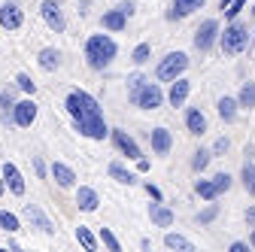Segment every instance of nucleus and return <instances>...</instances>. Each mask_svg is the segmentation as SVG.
<instances>
[{
    "instance_id": "obj_1",
    "label": "nucleus",
    "mask_w": 255,
    "mask_h": 252,
    "mask_svg": "<svg viewBox=\"0 0 255 252\" xmlns=\"http://www.w3.org/2000/svg\"><path fill=\"white\" fill-rule=\"evenodd\" d=\"M85 64H88V70H94V73H104V70H110L113 67V61H116V55H119V46H116V40L110 37V30L107 34H91L88 40H85Z\"/></svg>"
},
{
    "instance_id": "obj_2",
    "label": "nucleus",
    "mask_w": 255,
    "mask_h": 252,
    "mask_svg": "<svg viewBox=\"0 0 255 252\" xmlns=\"http://www.w3.org/2000/svg\"><path fill=\"white\" fill-rule=\"evenodd\" d=\"M249 40H252L249 24H246V21H240V18H234V21H228V24H225V30L219 34V49L225 52L228 58H237V55L249 46Z\"/></svg>"
},
{
    "instance_id": "obj_3",
    "label": "nucleus",
    "mask_w": 255,
    "mask_h": 252,
    "mask_svg": "<svg viewBox=\"0 0 255 252\" xmlns=\"http://www.w3.org/2000/svg\"><path fill=\"white\" fill-rule=\"evenodd\" d=\"M64 110L70 113V119H73V122L88 119V116H101V113H104V110H101V104L94 101L88 91H82V88L67 91V98H64Z\"/></svg>"
},
{
    "instance_id": "obj_4",
    "label": "nucleus",
    "mask_w": 255,
    "mask_h": 252,
    "mask_svg": "<svg viewBox=\"0 0 255 252\" xmlns=\"http://www.w3.org/2000/svg\"><path fill=\"white\" fill-rule=\"evenodd\" d=\"M185 70H188V55L185 52H167L155 67V79L158 82H173V79L185 76Z\"/></svg>"
},
{
    "instance_id": "obj_5",
    "label": "nucleus",
    "mask_w": 255,
    "mask_h": 252,
    "mask_svg": "<svg viewBox=\"0 0 255 252\" xmlns=\"http://www.w3.org/2000/svg\"><path fill=\"white\" fill-rule=\"evenodd\" d=\"M128 101H131L134 107H140V110H161L164 107V101H167V94H164V88L158 85V82H146L140 91H134V94H128Z\"/></svg>"
},
{
    "instance_id": "obj_6",
    "label": "nucleus",
    "mask_w": 255,
    "mask_h": 252,
    "mask_svg": "<svg viewBox=\"0 0 255 252\" xmlns=\"http://www.w3.org/2000/svg\"><path fill=\"white\" fill-rule=\"evenodd\" d=\"M219 34H222V24H219V18H204L201 21V27L195 30V49L198 52H213L216 46H219Z\"/></svg>"
},
{
    "instance_id": "obj_7",
    "label": "nucleus",
    "mask_w": 255,
    "mask_h": 252,
    "mask_svg": "<svg viewBox=\"0 0 255 252\" xmlns=\"http://www.w3.org/2000/svg\"><path fill=\"white\" fill-rule=\"evenodd\" d=\"M37 116H40L37 101L30 98V94H24V98L15 101V107H12V128H30V125L37 122Z\"/></svg>"
},
{
    "instance_id": "obj_8",
    "label": "nucleus",
    "mask_w": 255,
    "mask_h": 252,
    "mask_svg": "<svg viewBox=\"0 0 255 252\" xmlns=\"http://www.w3.org/2000/svg\"><path fill=\"white\" fill-rule=\"evenodd\" d=\"M73 128H76L82 137H88V140H107V137H110V125H107L104 113H101V116H88V119L73 122Z\"/></svg>"
},
{
    "instance_id": "obj_9",
    "label": "nucleus",
    "mask_w": 255,
    "mask_h": 252,
    "mask_svg": "<svg viewBox=\"0 0 255 252\" xmlns=\"http://www.w3.org/2000/svg\"><path fill=\"white\" fill-rule=\"evenodd\" d=\"M40 18L46 21L49 30H55V34H64V30H67V18L61 12V0H43L40 3Z\"/></svg>"
},
{
    "instance_id": "obj_10",
    "label": "nucleus",
    "mask_w": 255,
    "mask_h": 252,
    "mask_svg": "<svg viewBox=\"0 0 255 252\" xmlns=\"http://www.w3.org/2000/svg\"><path fill=\"white\" fill-rule=\"evenodd\" d=\"M110 140H113V146L125 155V158H131V161H137L140 155H143V149H140V143L128 134L125 128H110Z\"/></svg>"
},
{
    "instance_id": "obj_11",
    "label": "nucleus",
    "mask_w": 255,
    "mask_h": 252,
    "mask_svg": "<svg viewBox=\"0 0 255 252\" xmlns=\"http://www.w3.org/2000/svg\"><path fill=\"white\" fill-rule=\"evenodd\" d=\"M24 24V9L18 6V0H3L0 6V30H18Z\"/></svg>"
},
{
    "instance_id": "obj_12",
    "label": "nucleus",
    "mask_w": 255,
    "mask_h": 252,
    "mask_svg": "<svg viewBox=\"0 0 255 252\" xmlns=\"http://www.w3.org/2000/svg\"><path fill=\"white\" fill-rule=\"evenodd\" d=\"M0 173H3V179H6V192L9 195H15V198H21L24 192H27V182H24V173L12 164V161H3V167H0Z\"/></svg>"
},
{
    "instance_id": "obj_13",
    "label": "nucleus",
    "mask_w": 255,
    "mask_h": 252,
    "mask_svg": "<svg viewBox=\"0 0 255 252\" xmlns=\"http://www.w3.org/2000/svg\"><path fill=\"white\" fill-rule=\"evenodd\" d=\"M24 219H27V222H30V228H37L40 234H55V225H52V219L37 207V204H24Z\"/></svg>"
},
{
    "instance_id": "obj_14",
    "label": "nucleus",
    "mask_w": 255,
    "mask_h": 252,
    "mask_svg": "<svg viewBox=\"0 0 255 252\" xmlns=\"http://www.w3.org/2000/svg\"><path fill=\"white\" fill-rule=\"evenodd\" d=\"M204 3H207V0H173L164 18H167V21H182V18H188V15H195L198 9H204Z\"/></svg>"
},
{
    "instance_id": "obj_15",
    "label": "nucleus",
    "mask_w": 255,
    "mask_h": 252,
    "mask_svg": "<svg viewBox=\"0 0 255 252\" xmlns=\"http://www.w3.org/2000/svg\"><path fill=\"white\" fill-rule=\"evenodd\" d=\"M49 176L55 179L58 188H76V170L70 164H64V161H52L49 164Z\"/></svg>"
},
{
    "instance_id": "obj_16",
    "label": "nucleus",
    "mask_w": 255,
    "mask_h": 252,
    "mask_svg": "<svg viewBox=\"0 0 255 252\" xmlns=\"http://www.w3.org/2000/svg\"><path fill=\"white\" fill-rule=\"evenodd\" d=\"M188 94H191V82H188L185 76H179V79H173L170 88H167V104H170L173 110H182L185 101H188Z\"/></svg>"
},
{
    "instance_id": "obj_17",
    "label": "nucleus",
    "mask_w": 255,
    "mask_h": 252,
    "mask_svg": "<svg viewBox=\"0 0 255 252\" xmlns=\"http://www.w3.org/2000/svg\"><path fill=\"white\" fill-rule=\"evenodd\" d=\"M149 143H152V152H155V155H170V149H173V134L164 128V125H158V128L149 131Z\"/></svg>"
},
{
    "instance_id": "obj_18",
    "label": "nucleus",
    "mask_w": 255,
    "mask_h": 252,
    "mask_svg": "<svg viewBox=\"0 0 255 252\" xmlns=\"http://www.w3.org/2000/svg\"><path fill=\"white\" fill-rule=\"evenodd\" d=\"M185 131L191 137H204L207 134V116L201 107H185Z\"/></svg>"
},
{
    "instance_id": "obj_19",
    "label": "nucleus",
    "mask_w": 255,
    "mask_h": 252,
    "mask_svg": "<svg viewBox=\"0 0 255 252\" xmlns=\"http://www.w3.org/2000/svg\"><path fill=\"white\" fill-rule=\"evenodd\" d=\"M76 207L82 213H94L101 207V195H98V188H91V185H79L76 188Z\"/></svg>"
},
{
    "instance_id": "obj_20",
    "label": "nucleus",
    "mask_w": 255,
    "mask_h": 252,
    "mask_svg": "<svg viewBox=\"0 0 255 252\" xmlns=\"http://www.w3.org/2000/svg\"><path fill=\"white\" fill-rule=\"evenodd\" d=\"M107 173H110V179H116L119 185H140V176H137L134 170H128L122 161H110V164H107Z\"/></svg>"
},
{
    "instance_id": "obj_21",
    "label": "nucleus",
    "mask_w": 255,
    "mask_h": 252,
    "mask_svg": "<svg viewBox=\"0 0 255 252\" xmlns=\"http://www.w3.org/2000/svg\"><path fill=\"white\" fill-rule=\"evenodd\" d=\"M149 219H152V225H155V228H170L176 216H173L170 207H164V201H155V204L149 207Z\"/></svg>"
},
{
    "instance_id": "obj_22",
    "label": "nucleus",
    "mask_w": 255,
    "mask_h": 252,
    "mask_svg": "<svg viewBox=\"0 0 255 252\" xmlns=\"http://www.w3.org/2000/svg\"><path fill=\"white\" fill-rule=\"evenodd\" d=\"M101 27L104 30H110V34H122V30L128 27V15L116 6V9H107L104 15H101Z\"/></svg>"
},
{
    "instance_id": "obj_23",
    "label": "nucleus",
    "mask_w": 255,
    "mask_h": 252,
    "mask_svg": "<svg viewBox=\"0 0 255 252\" xmlns=\"http://www.w3.org/2000/svg\"><path fill=\"white\" fill-rule=\"evenodd\" d=\"M61 49H55V46H46V49H40V55H37V64H40V70L43 73H55L58 67H61Z\"/></svg>"
},
{
    "instance_id": "obj_24",
    "label": "nucleus",
    "mask_w": 255,
    "mask_h": 252,
    "mask_svg": "<svg viewBox=\"0 0 255 252\" xmlns=\"http://www.w3.org/2000/svg\"><path fill=\"white\" fill-rule=\"evenodd\" d=\"M216 113H219V119L222 122H237V113H240V104H237V98H231V94H222V98L216 101Z\"/></svg>"
},
{
    "instance_id": "obj_25",
    "label": "nucleus",
    "mask_w": 255,
    "mask_h": 252,
    "mask_svg": "<svg viewBox=\"0 0 255 252\" xmlns=\"http://www.w3.org/2000/svg\"><path fill=\"white\" fill-rule=\"evenodd\" d=\"M73 234H76V240H79V246H82L85 252H94V249H98V246H101V240H98V234H94V231H91L88 225H79V228H76Z\"/></svg>"
},
{
    "instance_id": "obj_26",
    "label": "nucleus",
    "mask_w": 255,
    "mask_h": 252,
    "mask_svg": "<svg viewBox=\"0 0 255 252\" xmlns=\"http://www.w3.org/2000/svg\"><path fill=\"white\" fill-rule=\"evenodd\" d=\"M164 246L167 249H176V252H191V249H195V243H191L188 237H182V234H176V231H167L164 234Z\"/></svg>"
},
{
    "instance_id": "obj_27",
    "label": "nucleus",
    "mask_w": 255,
    "mask_h": 252,
    "mask_svg": "<svg viewBox=\"0 0 255 252\" xmlns=\"http://www.w3.org/2000/svg\"><path fill=\"white\" fill-rule=\"evenodd\" d=\"M213 161V149H195L191 152V170L195 173H204Z\"/></svg>"
},
{
    "instance_id": "obj_28",
    "label": "nucleus",
    "mask_w": 255,
    "mask_h": 252,
    "mask_svg": "<svg viewBox=\"0 0 255 252\" xmlns=\"http://www.w3.org/2000/svg\"><path fill=\"white\" fill-rule=\"evenodd\" d=\"M237 104H240V110H255V82H243L240 85Z\"/></svg>"
},
{
    "instance_id": "obj_29",
    "label": "nucleus",
    "mask_w": 255,
    "mask_h": 252,
    "mask_svg": "<svg viewBox=\"0 0 255 252\" xmlns=\"http://www.w3.org/2000/svg\"><path fill=\"white\" fill-rule=\"evenodd\" d=\"M195 195L204 198V201H219V192H216L213 179H195Z\"/></svg>"
},
{
    "instance_id": "obj_30",
    "label": "nucleus",
    "mask_w": 255,
    "mask_h": 252,
    "mask_svg": "<svg viewBox=\"0 0 255 252\" xmlns=\"http://www.w3.org/2000/svg\"><path fill=\"white\" fill-rule=\"evenodd\" d=\"M0 231H6V234H15L21 231V219L9 210H0Z\"/></svg>"
},
{
    "instance_id": "obj_31",
    "label": "nucleus",
    "mask_w": 255,
    "mask_h": 252,
    "mask_svg": "<svg viewBox=\"0 0 255 252\" xmlns=\"http://www.w3.org/2000/svg\"><path fill=\"white\" fill-rule=\"evenodd\" d=\"M216 219H219V204H213V201H207V207L195 216V222L198 225H213L216 222Z\"/></svg>"
},
{
    "instance_id": "obj_32",
    "label": "nucleus",
    "mask_w": 255,
    "mask_h": 252,
    "mask_svg": "<svg viewBox=\"0 0 255 252\" xmlns=\"http://www.w3.org/2000/svg\"><path fill=\"white\" fill-rule=\"evenodd\" d=\"M149 58H152V43H137L131 52V61L137 67H143V64H149Z\"/></svg>"
},
{
    "instance_id": "obj_33",
    "label": "nucleus",
    "mask_w": 255,
    "mask_h": 252,
    "mask_svg": "<svg viewBox=\"0 0 255 252\" xmlns=\"http://www.w3.org/2000/svg\"><path fill=\"white\" fill-rule=\"evenodd\" d=\"M213 182H216V192H219V198H222L225 192H231V185H234V176H231L228 170H219V173L213 176Z\"/></svg>"
},
{
    "instance_id": "obj_34",
    "label": "nucleus",
    "mask_w": 255,
    "mask_h": 252,
    "mask_svg": "<svg viewBox=\"0 0 255 252\" xmlns=\"http://www.w3.org/2000/svg\"><path fill=\"white\" fill-rule=\"evenodd\" d=\"M98 240H101V246H107L110 252H122V243H119V237H116L110 228H101V231H98Z\"/></svg>"
},
{
    "instance_id": "obj_35",
    "label": "nucleus",
    "mask_w": 255,
    "mask_h": 252,
    "mask_svg": "<svg viewBox=\"0 0 255 252\" xmlns=\"http://www.w3.org/2000/svg\"><path fill=\"white\" fill-rule=\"evenodd\" d=\"M15 88H18L21 94H30V98L37 94V82L30 79V73H18V76H15Z\"/></svg>"
},
{
    "instance_id": "obj_36",
    "label": "nucleus",
    "mask_w": 255,
    "mask_h": 252,
    "mask_svg": "<svg viewBox=\"0 0 255 252\" xmlns=\"http://www.w3.org/2000/svg\"><path fill=\"white\" fill-rule=\"evenodd\" d=\"M246 3H249V0H234V3H231L228 9H222L225 21H234V18H240V15H243V9H246Z\"/></svg>"
},
{
    "instance_id": "obj_37",
    "label": "nucleus",
    "mask_w": 255,
    "mask_h": 252,
    "mask_svg": "<svg viewBox=\"0 0 255 252\" xmlns=\"http://www.w3.org/2000/svg\"><path fill=\"white\" fill-rule=\"evenodd\" d=\"M15 91L12 88H3L0 91V113H12V107H15Z\"/></svg>"
},
{
    "instance_id": "obj_38",
    "label": "nucleus",
    "mask_w": 255,
    "mask_h": 252,
    "mask_svg": "<svg viewBox=\"0 0 255 252\" xmlns=\"http://www.w3.org/2000/svg\"><path fill=\"white\" fill-rule=\"evenodd\" d=\"M240 182H243V185H246V188H249V185H252V182H255V164H252V161H249V158H246V161H243V170H240Z\"/></svg>"
},
{
    "instance_id": "obj_39",
    "label": "nucleus",
    "mask_w": 255,
    "mask_h": 252,
    "mask_svg": "<svg viewBox=\"0 0 255 252\" xmlns=\"http://www.w3.org/2000/svg\"><path fill=\"white\" fill-rule=\"evenodd\" d=\"M146 82H149V79H146L143 73H134L131 79H128V94H134V91H140V88H143Z\"/></svg>"
},
{
    "instance_id": "obj_40",
    "label": "nucleus",
    "mask_w": 255,
    "mask_h": 252,
    "mask_svg": "<svg viewBox=\"0 0 255 252\" xmlns=\"http://www.w3.org/2000/svg\"><path fill=\"white\" fill-rule=\"evenodd\" d=\"M228 149H231V140H228V137H219V140L213 143V158H219V155H225Z\"/></svg>"
},
{
    "instance_id": "obj_41",
    "label": "nucleus",
    "mask_w": 255,
    "mask_h": 252,
    "mask_svg": "<svg viewBox=\"0 0 255 252\" xmlns=\"http://www.w3.org/2000/svg\"><path fill=\"white\" fill-rule=\"evenodd\" d=\"M143 188H146V195H149L152 201H164V195H161V188H158L155 182H149V179H146V182H143Z\"/></svg>"
},
{
    "instance_id": "obj_42",
    "label": "nucleus",
    "mask_w": 255,
    "mask_h": 252,
    "mask_svg": "<svg viewBox=\"0 0 255 252\" xmlns=\"http://www.w3.org/2000/svg\"><path fill=\"white\" fill-rule=\"evenodd\" d=\"M119 9H122L128 18H131V15L137 12V3H134V0H119Z\"/></svg>"
},
{
    "instance_id": "obj_43",
    "label": "nucleus",
    "mask_w": 255,
    "mask_h": 252,
    "mask_svg": "<svg viewBox=\"0 0 255 252\" xmlns=\"http://www.w3.org/2000/svg\"><path fill=\"white\" fill-rule=\"evenodd\" d=\"M34 170H37V176H40V179H46V176H49V167H46V161L40 158V155L34 158Z\"/></svg>"
},
{
    "instance_id": "obj_44",
    "label": "nucleus",
    "mask_w": 255,
    "mask_h": 252,
    "mask_svg": "<svg viewBox=\"0 0 255 252\" xmlns=\"http://www.w3.org/2000/svg\"><path fill=\"white\" fill-rule=\"evenodd\" d=\"M249 249H252V246H249V243H243V240H234V243L228 246V252H249Z\"/></svg>"
},
{
    "instance_id": "obj_45",
    "label": "nucleus",
    "mask_w": 255,
    "mask_h": 252,
    "mask_svg": "<svg viewBox=\"0 0 255 252\" xmlns=\"http://www.w3.org/2000/svg\"><path fill=\"white\" fill-rule=\"evenodd\" d=\"M149 158H143V155H140V158H137V173H149Z\"/></svg>"
},
{
    "instance_id": "obj_46",
    "label": "nucleus",
    "mask_w": 255,
    "mask_h": 252,
    "mask_svg": "<svg viewBox=\"0 0 255 252\" xmlns=\"http://www.w3.org/2000/svg\"><path fill=\"white\" fill-rule=\"evenodd\" d=\"M246 222H249V225H255V207H249V210H246Z\"/></svg>"
},
{
    "instance_id": "obj_47",
    "label": "nucleus",
    "mask_w": 255,
    "mask_h": 252,
    "mask_svg": "<svg viewBox=\"0 0 255 252\" xmlns=\"http://www.w3.org/2000/svg\"><path fill=\"white\" fill-rule=\"evenodd\" d=\"M6 195V179H3V173H0V198Z\"/></svg>"
},
{
    "instance_id": "obj_48",
    "label": "nucleus",
    "mask_w": 255,
    "mask_h": 252,
    "mask_svg": "<svg viewBox=\"0 0 255 252\" xmlns=\"http://www.w3.org/2000/svg\"><path fill=\"white\" fill-rule=\"evenodd\" d=\"M231 3H234V0H219V9H228Z\"/></svg>"
},
{
    "instance_id": "obj_49",
    "label": "nucleus",
    "mask_w": 255,
    "mask_h": 252,
    "mask_svg": "<svg viewBox=\"0 0 255 252\" xmlns=\"http://www.w3.org/2000/svg\"><path fill=\"white\" fill-rule=\"evenodd\" d=\"M249 246L255 249V225H252V231H249Z\"/></svg>"
},
{
    "instance_id": "obj_50",
    "label": "nucleus",
    "mask_w": 255,
    "mask_h": 252,
    "mask_svg": "<svg viewBox=\"0 0 255 252\" xmlns=\"http://www.w3.org/2000/svg\"><path fill=\"white\" fill-rule=\"evenodd\" d=\"M246 192H249V195H252V198H255V182H252V185H249V188H246Z\"/></svg>"
},
{
    "instance_id": "obj_51",
    "label": "nucleus",
    "mask_w": 255,
    "mask_h": 252,
    "mask_svg": "<svg viewBox=\"0 0 255 252\" xmlns=\"http://www.w3.org/2000/svg\"><path fill=\"white\" fill-rule=\"evenodd\" d=\"M252 15H255V3H252Z\"/></svg>"
}]
</instances>
